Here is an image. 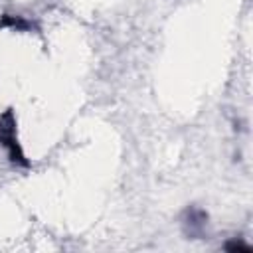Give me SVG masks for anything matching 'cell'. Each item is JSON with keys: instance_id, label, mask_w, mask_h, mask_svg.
Returning <instances> with one entry per match:
<instances>
[{"instance_id": "cell-2", "label": "cell", "mask_w": 253, "mask_h": 253, "mask_svg": "<svg viewBox=\"0 0 253 253\" xmlns=\"http://www.w3.org/2000/svg\"><path fill=\"white\" fill-rule=\"evenodd\" d=\"M0 26H10V28L26 30V28H28V22H26V20H22L20 16H10V14H6V16L0 20Z\"/></svg>"}, {"instance_id": "cell-1", "label": "cell", "mask_w": 253, "mask_h": 253, "mask_svg": "<svg viewBox=\"0 0 253 253\" xmlns=\"http://www.w3.org/2000/svg\"><path fill=\"white\" fill-rule=\"evenodd\" d=\"M0 144L8 150V156L14 162H18L22 166H28V160H26V156L22 152V146L16 138V119H14L12 109H8L0 115Z\"/></svg>"}, {"instance_id": "cell-3", "label": "cell", "mask_w": 253, "mask_h": 253, "mask_svg": "<svg viewBox=\"0 0 253 253\" xmlns=\"http://www.w3.org/2000/svg\"><path fill=\"white\" fill-rule=\"evenodd\" d=\"M225 251H231V253H235V251H243V253H251V247H249L247 243H243L241 239H233V241H229V243H225Z\"/></svg>"}]
</instances>
